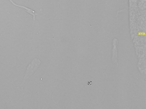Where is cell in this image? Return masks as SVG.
Masks as SVG:
<instances>
[{
  "label": "cell",
  "mask_w": 146,
  "mask_h": 109,
  "mask_svg": "<svg viewBox=\"0 0 146 109\" xmlns=\"http://www.w3.org/2000/svg\"><path fill=\"white\" fill-rule=\"evenodd\" d=\"M9 0L10 1L11 3L13 4V5L23 9L26 12L32 15L33 17V20L34 21L35 20V16L36 15H37V14L35 12V11L24 6L17 5L14 3V2H13L12 1V0Z\"/></svg>",
  "instance_id": "2"
},
{
  "label": "cell",
  "mask_w": 146,
  "mask_h": 109,
  "mask_svg": "<svg viewBox=\"0 0 146 109\" xmlns=\"http://www.w3.org/2000/svg\"><path fill=\"white\" fill-rule=\"evenodd\" d=\"M41 63L39 59L35 58L28 66L25 72L24 79L25 80L31 76L37 70Z\"/></svg>",
  "instance_id": "1"
}]
</instances>
